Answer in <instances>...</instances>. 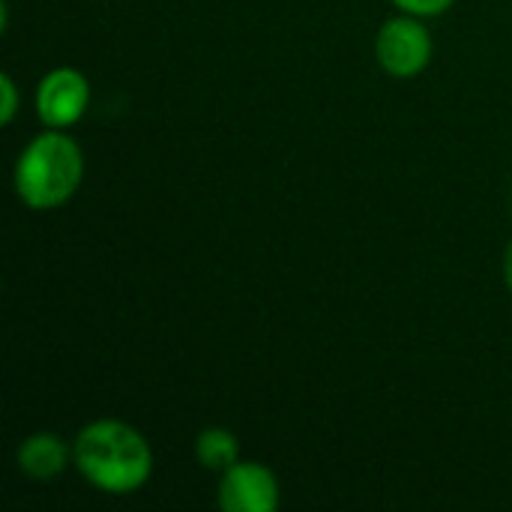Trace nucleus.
<instances>
[{
    "label": "nucleus",
    "mask_w": 512,
    "mask_h": 512,
    "mask_svg": "<svg viewBox=\"0 0 512 512\" xmlns=\"http://www.w3.org/2000/svg\"><path fill=\"white\" fill-rule=\"evenodd\" d=\"M72 462L93 489L108 495H132L144 489L153 474L147 438L120 420L87 423L72 444Z\"/></svg>",
    "instance_id": "nucleus-1"
},
{
    "label": "nucleus",
    "mask_w": 512,
    "mask_h": 512,
    "mask_svg": "<svg viewBox=\"0 0 512 512\" xmlns=\"http://www.w3.org/2000/svg\"><path fill=\"white\" fill-rule=\"evenodd\" d=\"M84 153L75 138L60 129L36 135L15 162V195L30 210H57L81 186Z\"/></svg>",
    "instance_id": "nucleus-2"
},
{
    "label": "nucleus",
    "mask_w": 512,
    "mask_h": 512,
    "mask_svg": "<svg viewBox=\"0 0 512 512\" xmlns=\"http://www.w3.org/2000/svg\"><path fill=\"white\" fill-rule=\"evenodd\" d=\"M378 66L393 78H414L432 60V36L417 21V15L405 12L399 18L384 21L375 39Z\"/></svg>",
    "instance_id": "nucleus-3"
},
{
    "label": "nucleus",
    "mask_w": 512,
    "mask_h": 512,
    "mask_svg": "<svg viewBox=\"0 0 512 512\" xmlns=\"http://www.w3.org/2000/svg\"><path fill=\"white\" fill-rule=\"evenodd\" d=\"M90 105V81L72 69L60 66L42 75L36 87V114L48 129H66L84 117Z\"/></svg>",
    "instance_id": "nucleus-4"
},
{
    "label": "nucleus",
    "mask_w": 512,
    "mask_h": 512,
    "mask_svg": "<svg viewBox=\"0 0 512 512\" xmlns=\"http://www.w3.org/2000/svg\"><path fill=\"white\" fill-rule=\"evenodd\" d=\"M219 507L225 512H276L279 483L261 462H234L219 483Z\"/></svg>",
    "instance_id": "nucleus-5"
},
{
    "label": "nucleus",
    "mask_w": 512,
    "mask_h": 512,
    "mask_svg": "<svg viewBox=\"0 0 512 512\" xmlns=\"http://www.w3.org/2000/svg\"><path fill=\"white\" fill-rule=\"evenodd\" d=\"M15 459H18V468L27 477L54 480V477H60L66 471V465L72 459V447L54 432H36V435L21 441Z\"/></svg>",
    "instance_id": "nucleus-6"
},
{
    "label": "nucleus",
    "mask_w": 512,
    "mask_h": 512,
    "mask_svg": "<svg viewBox=\"0 0 512 512\" xmlns=\"http://www.w3.org/2000/svg\"><path fill=\"white\" fill-rule=\"evenodd\" d=\"M195 456L207 471L225 474L234 462H240V441L228 429H204L195 441Z\"/></svg>",
    "instance_id": "nucleus-7"
},
{
    "label": "nucleus",
    "mask_w": 512,
    "mask_h": 512,
    "mask_svg": "<svg viewBox=\"0 0 512 512\" xmlns=\"http://www.w3.org/2000/svg\"><path fill=\"white\" fill-rule=\"evenodd\" d=\"M393 3H396L399 9L417 15V18H426V15H441V12H447L456 0H393Z\"/></svg>",
    "instance_id": "nucleus-8"
},
{
    "label": "nucleus",
    "mask_w": 512,
    "mask_h": 512,
    "mask_svg": "<svg viewBox=\"0 0 512 512\" xmlns=\"http://www.w3.org/2000/svg\"><path fill=\"white\" fill-rule=\"evenodd\" d=\"M0 90H3V105H0V120L3 126H9L15 120V111H18V87H15V78L12 75H0Z\"/></svg>",
    "instance_id": "nucleus-9"
},
{
    "label": "nucleus",
    "mask_w": 512,
    "mask_h": 512,
    "mask_svg": "<svg viewBox=\"0 0 512 512\" xmlns=\"http://www.w3.org/2000/svg\"><path fill=\"white\" fill-rule=\"evenodd\" d=\"M504 279H507V288L512 291V243L510 249H507V255H504Z\"/></svg>",
    "instance_id": "nucleus-10"
}]
</instances>
